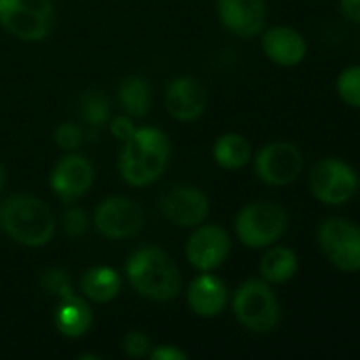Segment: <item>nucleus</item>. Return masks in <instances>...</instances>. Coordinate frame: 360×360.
Listing matches in <instances>:
<instances>
[{"label":"nucleus","instance_id":"c756f323","mask_svg":"<svg viewBox=\"0 0 360 360\" xmlns=\"http://www.w3.org/2000/svg\"><path fill=\"white\" fill-rule=\"evenodd\" d=\"M150 357L153 360H186L188 355L174 345H162L155 350H150Z\"/></svg>","mask_w":360,"mask_h":360},{"label":"nucleus","instance_id":"2eb2a0df","mask_svg":"<svg viewBox=\"0 0 360 360\" xmlns=\"http://www.w3.org/2000/svg\"><path fill=\"white\" fill-rule=\"evenodd\" d=\"M165 108L176 122H195L206 111L207 94L195 77H176L165 90Z\"/></svg>","mask_w":360,"mask_h":360},{"label":"nucleus","instance_id":"bb28decb","mask_svg":"<svg viewBox=\"0 0 360 360\" xmlns=\"http://www.w3.org/2000/svg\"><path fill=\"white\" fill-rule=\"evenodd\" d=\"M123 352H125L127 357L130 359H143L144 355L150 354L151 343L150 338L146 336L141 330H130V333L125 334L122 343Z\"/></svg>","mask_w":360,"mask_h":360},{"label":"nucleus","instance_id":"20e7f679","mask_svg":"<svg viewBox=\"0 0 360 360\" xmlns=\"http://www.w3.org/2000/svg\"><path fill=\"white\" fill-rule=\"evenodd\" d=\"M232 309L245 329L255 334H267L280 323V302L264 280H248L236 290Z\"/></svg>","mask_w":360,"mask_h":360},{"label":"nucleus","instance_id":"c85d7f7f","mask_svg":"<svg viewBox=\"0 0 360 360\" xmlns=\"http://www.w3.org/2000/svg\"><path fill=\"white\" fill-rule=\"evenodd\" d=\"M136 129L137 127L134 125L132 118H130L129 115L118 116V118H115L109 123V130H111V134L115 136V139L122 141V143H125V141L136 132Z\"/></svg>","mask_w":360,"mask_h":360},{"label":"nucleus","instance_id":"7c9ffc66","mask_svg":"<svg viewBox=\"0 0 360 360\" xmlns=\"http://www.w3.org/2000/svg\"><path fill=\"white\" fill-rule=\"evenodd\" d=\"M341 13L354 23H360V0H340Z\"/></svg>","mask_w":360,"mask_h":360},{"label":"nucleus","instance_id":"f257e3e1","mask_svg":"<svg viewBox=\"0 0 360 360\" xmlns=\"http://www.w3.org/2000/svg\"><path fill=\"white\" fill-rule=\"evenodd\" d=\"M171 158V141L157 127H139L123 143L118 169L130 186L151 185L165 172Z\"/></svg>","mask_w":360,"mask_h":360},{"label":"nucleus","instance_id":"7ed1b4c3","mask_svg":"<svg viewBox=\"0 0 360 360\" xmlns=\"http://www.w3.org/2000/svg\"><path fill=\"white\" fill-rule=\"evenodd\" d=\"M56 220L46 202L32 195H13L0 204V229L23 246H44L55 234Z\"/></svg>","mask_w":360,"mask_h":360},{"label":"nucleus","instance_id":"9d476101","mask_svg":"<svg viewBox=\"0 0 360 360\" xmlns=\"http://www.w3.org/2000/svg\"><path fill=\"white\" fill-rule=\"evenodd\" d=\"M97 231L108 239H129L141 231L144 213L127 197H109L97 206L94 214Z\"/></svg>","mask_w":360,"mask_h":360},{"label":"nucleus","instance_id":"0eeeda50","mask_svg":"<svg viewBox=\"0 0 360 360\" xmlns=\"http://www.w3.org/2000/svg\"><path fill=\"white\" fill-rule=\"evenodd\" d=\"M319 246L327 260L343 273L360 271V227L347 218H327L319 229Z\"/></svg>","mask_w":360,"mask_h":360},{"label":"nucleus","instance_id":"6ab92c4d","mask_svg":"<svg viewBox=\"0 0 360 360\" xmlns=\"http://www.w3.org/2000/svg\"><path fill=\"white\" fill-rule=\"evenodd\" d=\"M81 292L84 297L97 304L111 302L122 292V276L112 267H90L81 278Z\"/></svg>","mask_w":360,"mask_h":360},{"label":"nucleus","instance_id":"4468645a","mask_svg":"<svg viewBox=\"0 0 360 360\" xmlns=\"http://www.w3.org/2000/svg\"><path fill=\"white\" fill-rule=\"evenodd\" d=\"M217 13L221 25L241 39L255 37L266 25L264 0H217Z\"/></svg>","mask_w":360,"mask_h":360},{"label":"nucleus","instance_id":"39448f33","mask_svg":"<svg viewBox=\"0 0 360 360\" xmlns=\"http://www.w3.org/2000/svg\"><path fill=\"white\" fill-rule=\"evenodd\" d=\"M288 229V214L267 200L246 204L238 213L234 231L239 241L253 250L273 246Z\"/></svg>","mask_w":360,"mask_h":360},{"label":"nucleus","instance_id":"a211bd4d","mask_svg":"<svg viewBox=\"0 0 360 360\" xmlns=\"http://www.w3.org/2000/svg\"><path fill=\"white\" fill-rule=\"evenodd\" d=\"M58 301V306L53 313L56 330L69 340L83 338L94 323V313H91L90 304L84 299L77 297L76 294L67 295Z\"/></svg>","mask_w":360,"mask_h":360},{"label":"nucleus","instance_id":"aec40b11","mask_svg":"<svg viewBox=\"0 0 360 360\" xmlns=\"http://www.w3.org/2000/svg\"><path fill=\"white\" fill-rule=\"evenodd\" d=\"M299 269L297 253L287 246H271L260 260V276L273 285H283L295 276Z\"/></svg>","mask_w":360,"mask_h":360},{"label":"nucleus","instance_id":"a878e982","mask_svg":"<svg viewBox=\"0 0 360 360\" xmlns=\"http://www.w3.org/2000/svg\"><path fill=\"white\" fill-rule=\"evenodd\" d=\"M53 139H55L56 146L60 150L67 151V153H72V151H76L83 144V129L72 122L60 123L55 129Z\"/></svg>","mask_w":360,"mask_h":360},{"label":"nucleus","instance_id":"2f4dec72","mask_svg":"<svg viewBox=\"0 0 360 360\" xmlns=\"http://www.w3.org/2000/svg\"><path fill=\"white\" fill-rule=\"evenodd\" d=\"M4 181H6V171H4L2 164H0V190H2V186H4Z\"/></svg>","mask_w":360,"mask_h":360},{"label":"nucleus","instance_id":"4be33fe9","mask_svg":"<svg viewBox=\"0 0 360 360\" xmlns=\"http://www.w3.org/2000/svg\"><path fill=\"white\" fill-rule=\"evenodd\" d=\"M118 101L130 118H144L151 108V88L141 76H127L120 83Z\"/></svg>","mask_w":360,"mask_h":360},{"label":"nucleus","instance_id":"412c9836","mask_svg":"<svg viewBox=\"0 0 360 360\" xmlns=\"http://www.w3.org/2000/svg\"><path fill=\"white\" fill-rule=\"evenodd\" d=\"M213 158L221 169L239 171V169L246 167V164L252 158V144L241 134H224L214 143Z\"/></svg>","mask_w":360,"mask_h":360},{"label":"nucleus","instance_id":"393cba45","mask_svg":"<svg viewBox=\"0 0 360 360\" xmlns=\"http://www.w3.org/2000/svg\"><path fill=\"white\" fill-rule=\"evenodd\" d=\"M41 287L44 288V292H48V294L55 295L58 299L74 294L69 274L62 269H48L46 273H42Z\"/></svg>","mask_w":360,"mask_h":360},{"label":"nucleus","instance_id":"cd10ccee","mask_svg":"<svg viewBox=\"0 0 360 360\" xmlns=\"http://www.w3.org/2000/svg\"><path fill=\"white\" fill-rule=\"evenodd\" d=\"M62 224L67 236H70V238H81V236L86 234L88 217L81 207L70 206L69 210L63 213Z\"/></svg>","mask_w":360,"mask_h":360},{"label":"nucleus","instance_id":"dca6fc26","mask_svg":"<svg viewBox=\"0 0 360 360\" xmlns=\"http://www.w3.org/2000/svg\"><path fill=\"white\" fill-rule=\"evenodd\" d=\"M264 55L280 67H295L308 55V42L292 27H273L262 35Z\"/></svg>","mask_w":360,"mask_h":360},{"label":"nucleus","instance_id":"ddd939ff","mask_svg":"<svg viewBox=\"0 0 360 360\" xmlns=\"http://www.w3.org/2000/svg\"><path fill=\"white\" fill-rule=\"evenodd\" d=\"M162 211L178 227H199L210 214V199L195 186H174L162 200Z\"/></svg>","mask_w":360,"mask_h":360},{"label":"nucleus","instance_id":"423d86ee","mask_svg":"<svg viewBox=\"0 0 360 360\" xmlns=\"http://www.w3.org/2000/svg\"><path fill=\"white\" fill-rule=\"evenodd\" d=\"M0 25L21 41H44L55 27V7L51 0H0Z\"/></svg>","mask_w":360,"mask_h":360},{"label":"nucleus","instance_id":"9b49d317","mask_svg":"<svg viewBox=\"0 0 360 360\" xmlns=\"http://www.w3.org/2000/svg\"><path fill=\"white\" fill-rule=\"evenodd\" d=\"M95 179L94 164L86 157L69 153L58 160L49 176V185L63 204H74L86 195Z\"/></svg>","mask_w":360,"mask_h":360},{"label":"nucleus","instance_id":"f3484780","mask_svg":"<svg viewBox=\"0 0 360 360\" xmlns=\"http://www.w3.org/2000/svg\"><path fill=\"white\" fill-rule=\"evenodd\" d=\"M227 287L220 278L211 273H200L186 290L188 308L202 319H213L220 315L227 306Z\"/></svg>","mask_w":360,"mask_h":360},{"label":"nucleus","instance_id":"b1692460","mask_svg":"<svg viewBox=\"0 0 360 360\" xmlns=\"http://www.w3.org/2000/svg\"><path fill=\"white\" fill-rule=\"evenodd\" d=\"M336 91L345 104L360 109V65L347 67L338 76Z\"/></svg>","mask_w":360,"mask_h":360},{"label":"nucleus","instance_id":"6e6552de","mask_svg":"<svg viewBox=\"0 0 360 360\" xmlns=\"http://www.w3.org/2000/svg\"><path fill=\"white\" fill-rule=\"evenodd\" d=\"M360 186L359 176L350 164L341 158H323L309 172L313 197L327 206H341L354 199Z\"/></svg>","mask_w":360,"mask_h":360},{"label":"nucleus","instance_id":"f8f14e48","mask_svg":"<svg viewBox=\"0 0 360 360\" xmlns=\"http://www.w3.org/2000/svg\"><path fill=\"white\" fill-rule=\"evenodd\" d=\"M186 260L200 273H211L227 260L231 253V238L218 225L200 224L186 241Z\"/></svg>","mask_w":360,"mask_h":360},{"label":"nucleus","instance_id":"f03ea898","mask_svg":"<svg viewBox=\"0 0 360 360\" xmlns=\"http://www.w3.org/2000/svg\"><path fill=\"white\" fill-rule=\"evenodd\" d=\"M125 274L134 290L155 302L172 301L181 290V273L167 252L143 246L129 257Z\"/></svg>","mask_w":360,"mask_h":360},{"label":"nucleus","instance_id":"5701e85b","mask_svg":"<svg viewBox=\"0 0 360 360\" xmlns=\"http://www.w3.org/2000/svg\"><path fill=\"white\" fill-rule=\"evenodd\" d=\"M81 116L91 127H102L111 118L109 102L101 91H86L81 97Z\"/></svg>","mask_w":360,"mask_h":360},{"label":"nucleus","instance_id":"1a4fd4ad","mask_svg":"<svg viewBox=\"0 0 360 360\" xmlns=\"http://www.w3.org/2000/svg\"><path fill=\"white\" fill-rule=\"evenodd\" d=\"M304 158L295 144L278 141L269 143L257 153L255 172L269 186L292 185L301 176Z\"/></svg>","mask_w":360,"mask_h":360}]
</instances>
